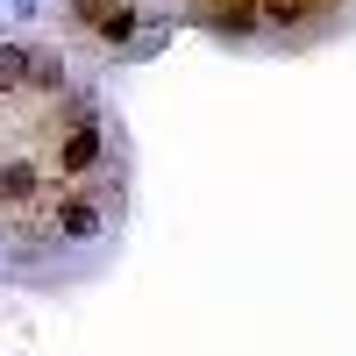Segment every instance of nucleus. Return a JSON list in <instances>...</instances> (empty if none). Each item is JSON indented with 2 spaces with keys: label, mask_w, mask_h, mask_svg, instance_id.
Masks as SVG:
<instances>
[{
  "label": "nucleus",
  "mask_w": 356,
  "mask_h": 356,
  "mask_svg": "<svg viewBox=\"0 0 356 356\" xmlns=\"http://www.w3.org/2000/svg\"><path fill=\"white\" fill-rule=\"evenodd\" d=\"M65 8H72L79 22H93V15H107V8H122V0H65Z\"/></svg>",
  "instance_id": "10"
},
{
  "label": "nucleus",
  "mask_w": 356,
  "mask_h": 356,
  "mask_svg": "<svg viewBox=\"0 0 356 356\" xmlns=\"http://www.w3.org/2000/svg\"><path fill=\"white\" fill-rule=\"evenodd\" d=\"M50 235H65V243H93V235H100V207L93 200H65L57 221H50Z\"/></svg>",
  "instance_id": "2"
},
{
  "label": "nucleus",
  "mask_w": 356,
  "mask_h": 356,
  "mask_svg": "<svg viewBox=\"0 0 356 356\" xmlns=\"http://www.w3.org/2000/svg\"><path fill=\"white\" fill-rule=\"evenodd\" d=\"M36 186H43V171L29 164V157H8V164H0V207H22V200H36Z\"/></svg>",
  "instance_id": "3"
},
{
  "label": "nucleus",
  "mask_w": 356,
  "mask_h": 356,
  "mask_svg": "<svg viewBox=\"0 0 356 356\" xmlns=\"http://www.w3.org/2000/svg\"><path fill=\"white\" fill-rule=\"evenodd\" d=\"M307 15H314V0H257V22H278V29L307 22Z\"/></svg>",
  "instance_id": "7"
},
{
  "label": "nucleus",
  "mask_w": 356,
  "mask_h": 356,
  "mask_svg": "<svg viewBox=\"0 0 356 356\" xmlns=\"http://www.w3.org/2000/svg\"><path fill=\"white\" fill-rule=\"evenodd\" d=\"M93 164H100V129L79 122V129L65 136V150H57V171H65V178H86Z\"/></svg>",
  "instance_id": "1"
},
{
  "label": "nucleus",
  "mask_w": 356,
  "mask_h": 356,
  "mask_svg": "<svg viewBox=\"0 0 356 356\" xmlns=\"http://www.w3.org/2000/svg\"><path fill=\"white\" fill-rule=\"evenodd\" d=\"M171 43V22H150V29H143V36H136V57H157Z\"/></svg>",
  "instance_id": "9"
},
{
  "label": "nucleus",
  "mask_w": 356,
  "mask_h": 356,
  "mask_svg": "<svg viewBox=\"0 0 356 356\" xmlns=\"http://www.w3.org/2000/svg\"><path fill=\"white\" fill-rule=\"evenodd\" d=\"M136 22H143V8H136V0H122V8H107V15H93L86 29H93L100 43H129V36H136Z\"/></svg>",
  "instance_id": "5"
},
{
  "label": "nucleus",
  "mask_w": 356,
  "mask_h": 356,
  "mask_svg": "<svg viewBox=\"0 0 356 356\" xmlns=\"http://www.w3.org/2000/svg\"><path fill=\"white\" fill-rule=\"evenodd\" d=\"M22 86H36V93H57V86H65V57H57V50H29Z\"/></svg>",
  "instance_id": "6"
},
{
  "label": "nucleus",
  "mask_w": 356,
  "mask_h": 356,
  "mask_svg": "<svg viewBox=\"0 0 356 356\" xmlns=\"http://www.w3.org/2000/svg\"><path fill=\"white\" fill-rule=\"evenodd\" d=\"M15 15H43V0H15Z\"/></svg>",
  "instance_id": "11"
},
{
  "label": "nucleus",
  "mask_w": 356,
  "mask_h": 356,
  "mask_svg": "<svg viewBox=\"0 0 356 356\" xmlns=\"http://www.w3.org/2000/svg\"><path fill=\"white\" fill-rule=\"evenodd\" d=\"M207 29H214V36H250L257 29V0H207Z\"/></svg>",
  "instance_id": "4"
},
{
  "label": "nucleus",
  "mask_w": 356,
  "mask_h": 356,
  "mask_svg": "<svg viewBox=\"0 0 356 356\" xmlns=\"http://www.w3.org/2000/svg\"><path fill=\"white\" fill-rule=\"evenodd\" d=\"M22 72H29V50L22 43H0V93H22Z\"/></svg>",
  "instance_id": "8"
}]
</instances>
